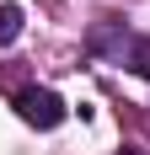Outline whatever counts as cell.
I'll return each instance as SVG.
<instances>
[{
    "label": "cell",
    "instance_id": "cell-1",
    "mask_svg": "<svg viewBox=\"0 0 150 155\" xmlns=\"http://www.w3.org/2000/svg\"><path fill=\"white\" fill-rule=\"evenodd\" d=\"M91 48H97V54H107V59H118L123 70H134V75H150V38L129 32L123 21L97 27V32H91Z\"/></svg>",
    "mask_w": 150,
    "mask_h": 155
},
{
    "label": "cell",
    "instance_id": "cell-2",
    "mask_svg": "<svg viewBox=\"0 0 150 155\" xmlns=\"http://www.w3.org/2000/svg\"><path fill=\"white\" fill-rule=\"evenodd\" d=\"M11 107H16V118H22V123H32V128H59L64 118H70L64 96L48 91V86H22V91L11 96Z\"/></svg>",
    "mask_w": 150,
    "mask_h": 155
},
{
    "label": "cell",
    "instance_id": "cell-3",
    "mask_svg": "<svg viewBox=\"0 0 150 155\" xmlns=\"http://www.w3.org/2000/svg\"><path fill=\"white\" fill-rule=\"evenodd\" d=\"M16 32H22V5H0V48L16 43Z\"/></svg>",
    "mask_w": 150,
    "mask_h": 155
},
{
    "label": "cell",
    "instance_id": "cell-4",
    "mask_svg": "<svg viewBox=\"0 0 150 155\" xmlns=\"http://www.w3.org/2000/svg\"><path fill=\"white\" fill-rule=\"evenodd\" d=\"M123 155H139V150H123Z\"/></svg>",
    "mask_w": 150,
    "mask_h": 155
}]
</instances>
